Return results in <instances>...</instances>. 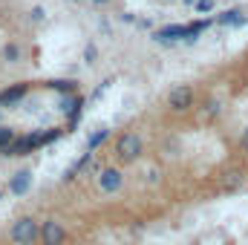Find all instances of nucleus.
<instances>
[{
	"mask_svg": "<svg viewBox=\"0 0 248 245\" xmlns=\"http://www.w3.org/2000/svg\"><path fill=\"white\" fill-rule=\"evenodd\" d=\"M63 136L61 127H52V130H35V133H26V136H15V141L9 144V147H3L0 153L3 156H26V153H32V150H38V147H46V144H52V141H58Z\"/></svg>",
	"mask_w": 248,
	"mask_h": 245,
	"instance_id": "nucleus-1",
	"label": "nucleus"
},
{
	"mask_svg": "<svg viewBox=\"0 0 248 245\" xmlns=\"http://www.w3.org/2000/svg\"><path fill=\"white\" fill-rule=\"evenodd\" d=\"M41 243L44 245H63L66 243V228L58 219H46L41 228Z\"/></svg>",
	"mask_w": 248,
	"mask_h": 245,
	"instance_id": "nucleus-5",
	"label": "nucleus"
},
{
	"mask_svg": "<svg viewBox=\"0 0 248 245\" xmlns=\"http://www.w3.org/2000/svg\"><path fill=\"white\" fill-rule=\"evenodd\" d=\"M193 101H196V92H193V87H187V84H179V87H173V90L168 92V107H170L173 113H187V110L193 107Z\"/></svg>",
	"mask_w": 248,
	"mask_h": 245,
	"instance_id": "nucleus-4",
	"label": "nucleus"
},
{
	"mask_svg": "<svg viewBox=\"0 0 248 245\" xmlns=\"http://www.w3.org/2000/svg\"><path fill=\"white\" fill-rule=\"evenodd\" d=\"M208 116H219V101H211L208 104Z\"/></svg>",
	"mask_w": 248,
	"mask_h": 245,
	"instance_id": "nucleus-21",
	"label": "nucleus"
},
{
	"mask_svg": "<svg viewBox=\"0 0 248 245\" xmlns=\"http://www.w3.org/2000/svg\"><path fill=\"white\" fill-rule=\"evenodd\" d=\"M49 87L58 92H75V81H49Z\"/></svg>",
	"mask_w": 248,
	"mask_h": 245,
	"instance_id": "nucleus-16",
	"label": "nucleus"
},
{
	"mask_svg": "<svg viewBox=\"0 0 248 245\" xmlns=\"http://www.w3.org/2000/svg\"><path fill=\"white\" fill-rule=\"evenodd\" d=\"M12 141H15V130H12V127H0V150L9 147Z\"/></svg>",
	"mask_w": 248,
	"mask_h": 245,
	"instance_id": "nucleus-15",
	"label": "nucleus"
},
{
	"mask_svg": "<svg viewBox=\"0 0 248 245\" xmlns=\"http://www.w3.org/2000/svg\"><path fill=\"white\" fill-rule=\"evenodd\" d=\"M3 58H6V63H17L20 61V46L17 44H6L3 46Z\"/></svg>",
	"mask_w": 248,
	"mask_h": 245,
	"instance_id": "nucleus-14",
	"label": "nucleus"
},
{
	"mask_svg": "<svg viewBox=\"0 0 248 245\" xmlns=\"http://www.w3.org/2000/svg\"><path fill=\"white\" fill-rule=\"evenodd\" d=\"M211 23H214V20H208V17H199V20L187 23V44H193V41H196V38H199L208 26H211Z\"/></svg>",
	"mask_w": 248,
	"mask_h": 245,
	"instance_id": "nucleus-12",
	"label": "nucleus"
},
{
	"mask_svg": "<svg viewBox=\"0 0 248 245\" xmlns=\"http://www.w3.org/2000/svg\"><path fill=\"white\" fill-rule=\"evenodd\" d=\"M81 107H84V98H81V95H72V98H63V101H61V110L69 116V122H72V124L78 122Z\"/></svg>",
	"mask_w": 248,
	"mask_h": 245,
	"instance_id": "nucleus-11",
	"label": "nucleus"
},
{
	"mask_svg": "<svg viewBox=\"0 0 248 245\" xmlns=\"http://www.w3.org/2000/svg\"><path fill=\"white\" fill-rule=\"evenodd\" d=\"M107 138H110V130H107V127L95 130V133H93V136L87 138V150H90V153H95V150H98V147H101V144H104Z\"/></svg>",
	"mask_w": 248,
	"mask_h": 245,
	"instance_id": "nucleus-13",
	"label": "nucleus"
},
{
	"mask_svg": "<svg viewBox=\"0 0 248 245\" xmlns=\"http://www.w3.org/2000/svg\"><path fill=\"white\" fill-rule=\"evenodd\" d=\"M0 199H3V190H0Z\"/></svg>",
	"mask_w": 248,
	"mask_h": 245,
	"instance_id": "nucleus-24",
	"label": "nucleus"
},
{
	"mask_svg": "<svg viewBox=\"0 0 248 245\" xmlns=\"http://www.w3.org/2000/svg\"><path fill=\"white\" fill-rule=\"evenodd\" d=\"M29 187H32V173H29V170L15 173V176H12V182H9V190H12L15 196H23Z\"/></svg>",
	"mask_w": 248,
	"mask_h": 245,
	"instance_id": "nucleus-10",
	"label": "nucleus"
},
{
	"mask_svg": "<svg viewBox=\"0 0 248 245\" xmlns=\"http://www.w3.org/2000/svg\"><path fill=\"white\" fill-rule=\"evenodd\" d=\"M29 15H32V20H35V23H41V20H44V17H46V12H44V9H41V6H35V9H32V12H29Z\"/></svg>",
	"mask_w": 248,
	"mask_h": 245,
	"instance_id": "nucleus-19",
	"label": "nucleus"
},
{
	"mask_svg": "<svg viewBox=\"0 0 248 245\" xmlns=\"http://www.w3.org/2000/svg\"><path fill=\"white\" fill-rule=\"evenodd\" d=\"M153 41H162V44L187 41V23H168V26L156 29V32H153Z\"/></svg>",
	"mask_w": 248,
	"mask_h": 245,
	"instance_id": "nucleus-6",
	"label": "nucleus"
},
{
	"mask_svg": "<svg viewBox=\"0 0 248 245\" xmlns=\"http://www.w3.org/2000/svg\"><path fill=\"white\" fill-rule=\"evenodd\" d=\"M185 3H187V6H196V0H185Z\"/></svg>",
	"mask_w": 248,
	"mask_h": 245,
	"instance_id": "nucleus-23",
	"label": "nucleus"
},
{
	"mask_svg": "<svg viewBox=\"0 0 248 245\" xmlns=\"http://www.w3.org/2000/svg\"><path fill=\"white\" fill-rule=\"evenodd\" d=\"M122 184H124V173L119 170V168H104V170H101V176H98V187H101L104 193H116Z\"/></svg>",
	"mask_w": 248,
	"mask_h": 245,
	"instance_id": "nucleus-7",
	"label": "nucleus"
},
{
	"mask_svg": "<svg viewBox=\"0 0 248 245\" xmlns=\"http://www.w3.org/2000/svg\"><path fill=\"white\" fill-rule=\"evenodd\" d=\"M240 150L248 153V130H243V136H240Z\"/></svg>",
	"mask_w": 248,
	"mask_h": 245,
	"instance_id": "nucleus-20",
	"label": "nucleus"
},
{
	"mask_svg": "<svg viewBox=\"0 0 248 245\" xmlns=\"http://www.w3.org/2000/svg\"><path fill=\"white\" fill-rule=\"evenodd\" d=\"M72 3H81V0H72Z\"/></svg>",
	"mask_w": 248,
	"mask_h": 245,
	"instance_id": "nucleus-25",
	"label": "nucleus"
},
{
	"mask_svg": "<svg viewBox=\"0 0 248 245\" xmlns=\"http://www.w3.org/2000/svg\"><path fill=\"white\" fill-rule=\"evenodd\" d=\"M95 58H98V49H95V46L90 44V46L84 49V61H87V63H95Z\"/></svg>",
	"mask_w": 248,
	"mask_h": 245,
	"instance_id": "nucleus-18",
	"label": "nucleus"
},
{
	"mask_svg": "<svg viewBox=\"0 0 248 245\" xmlns=\"http://www.w3.org/2000/svg\"><path fill=\"white\" fill-rule=\"evenodd\" d=\"M214 6H217V0H196L193 9H196L199 15H208V12H214Z\"/></svg>",
	"mask_w": 248,
	"mask_h": 245,
	"instance_id": "nucleus-17",
	"label": "nucleus"
},
{
	"mask_svg": "<svg viewBox=\"0 0 248 245\" xmlns=\"http://www.w3.org/2000/svg\"><path fill=\"white\" fill-rule=\"evenodd\" d=\"M139 156H141V136H136V133L119 136V141H116V159H119L122 165H130V162H136Z\"/></svg>",
	"mask_w": 248,
	"mask_h": 245,
	"instance_id": "nucleus-3",
	"label": "nucleus"
},
{
	"mask_svg": "<svg viewBox=\"0 0 248 245\" xmlns=\"http://www.w3.org/2000/svg\"><path fill=\"white\" fill-rule=\"evenodd\" d=\"M9 237H12L15 245H32L35 240H41V228H38V222H35L32 216H20V219L12 225Z\"/></svg>",
	"mask_w": 248,
	"mask_h": 245,
	"instance_id": "nucleus-2",
	"label": "nucleus"
},
{
	"mask_svg": "<svg viewBox=\"0 0 248 245\" xmlns=\"http://www.w3.org/2000/svg\"><path fill=\"white\" fill-rule=\"evenodd\" d=\"M93 3H95V6H104V3H110V0H93Z\"/></svg>",
	"mask_w": 248,
	"mask_h": 245,
	"instance_id": "nucleus-22",
	"label": "nucleus"
},
{
	"mask_svg": "<svg viewBox=\"0 0 248 245\" xmlns=\"http://www.w3.org/2000/svg\"><path fill=\"white\" fill-rule=\"evenodd\" d=\"M248 20V15L243 12V9H225L222 15H217V26H243Z\"/></svg>",
	"mask_w": 248,
	"mask_h": 245,
	"instance_id": "nucleus-9",
	"label": "nucleus"
},
{
	"mask_svg": "<svg viewBox=\"0 0 248 245\" xmlns=\"http://www.w3.org/2000/svg\"><path fill=\"white\" fill-rule=\"evenodd\" d=\"M29 95V84H15L9 90H0V107H12Z\"/></svg>",
	"mask_w": 248,
	"mask_h": 245,
	"instance_id": "nucleus-8",
	"label": "nucleus"
}]
</instances>
